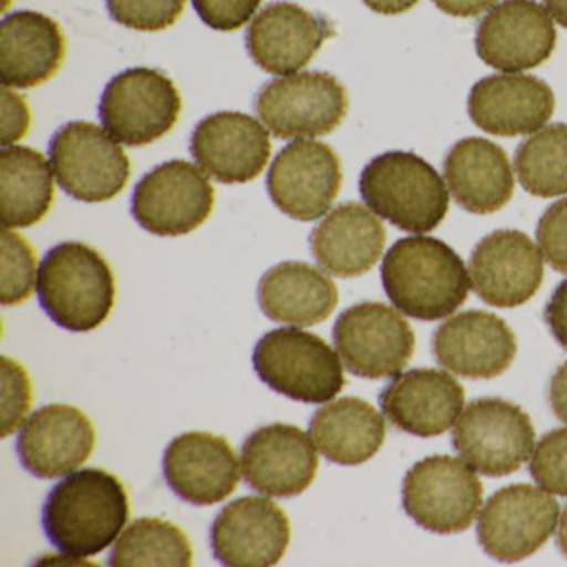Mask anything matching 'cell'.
<instances>
[{
    "label": "cell",
    "mask_w": 567,
    "mask_h": 567,
    "mask_svg": "<svg viewBox=\"0 0 567 567\" xmlns=\"http://www.w3.org/2000/svg\"><path fill=\"white\" fill-rule=\"evenodd\" d=\"M544 318L557 343L567 350V280H564L554 291Z\"/></svg>",
    "instance_id": "cell-41"
},
{
    "label": "cell",
    "mask_w": 567,
    "mask_h": 567,
    "mask_svg": "<svg viewBox=\"0 0 567 567\" xmlns=\"http://www.w3.org/2000/svg\"><path fill=\"white\" fill-rule=\"evenodd\" d=\"M254 368L268 388L301 403H328L344 386L343 368L333 348L298 328L265 334L255 347Z\"/></svg>",
    "instance_id": "cell-5"
},
{
    "label": "cell",
    "mask_w": 567,
    "mask_h": 567,
    "mask_svg": "<svg viewBox=\"0 0 567 567\" xmlns=\"http://www.w3.org/2000/svg\"><path fill=\"white\" fill-rule=\"evenodd\" d=\"M255 111L281 141L321 137L343 122L348 95L327 72H301L268 82L258 92Z\"/></svg>",
    "instance_id": "cell-8"
},
{
    "label": "cell",
    "mask_w": 567,
    "mask_h": 567,
    "mask_svg": "<svg viewBox=\"0 0 567 567\" xmlns=\"http://www.w3.org/2000/svg\"><path fill=\"white\" fill-rule=\"evenodd\" d=\"M393 426L420 437L446 433L463 413V386L444 371L411 370L394 378L380 394Z\"/></svg>",
    "instance_id": "cell-25"
},
{
    "label": "cell",
    "mask_w": 567,
    "mask_h": 567,
    "mask_svg": "<svg viewBox=\"0 0 567 567\" xmlns=\"http://www.w3.org/2000/svg\"><path fill=\"white\" fill-rule=\"evenodd\" d=\"M128 519L124 484L104 470L78 471L49 493L42 527L65 556L91 557L112 546Z\"/></svg>",
    "instance_id": "cell-1"
},
{
    "label": "cell",
    "mask_w": 567,
    "mask_h": 567,
    "mask_svg": "<svg viewBox=\"0 0 567 567\" xmlns=\"http://www.w3.org/2000/svg\"><path fill=\"white\" fill-rule=\"evenodd\" d=\"M514 167L524 190L534 197L566 195L567 125H547L524 141L514 155Z\"/></svg>",
    "instance_id": "cell-33"
},
{
    "label": "cell",
    "mask_w": 567,
    "mask_h": 567,
    "mask_svg": "<svg viewBox=\"0 0 567 567\" xmlns=\"http://www.w3.org/2000/svg\"><path fill=\"white\" fill-rule=\"evenodd\" d=\"M94 446L91 420L69 404H48L35 411L18 437L22 466L41 480L68 476L89 460Z\"/></svg>",
    "instance_id": "cell-21"
},
{
    "label": "cell",
    "mask_w": 567,
    "mask_h": 567,
    "mask_svg": "<svg viewBox=\"0 0 567 567\" xmlns=\"http://www.w3.org/2000/svg\"><path fill=\"white\" fill-rule=\"evenodd\" d=\"M529 471L547 493L567 496V427L550 431L539 441Z\"/></svg>",
    "instance_id": "cell-36"
},
{
    "label": "cell",
    "mask_w": 567,
    "mask_h": 567,
    "mask_svg": "<svg viewBox=\"0 0 567 567\" xmlns=\"http://www.w3.org/2000/svg\"><path fill=\"white\" fill-rule=\"evenodd\" d=\"M554 105V94L546 82L520 74L481 79L467 99L473 124L497 137L536 134L553 117Z\"/></svg>",
    "instance_id": "cell-24"
},
{
    "label": "cell",
    "mask_w": 567,
    "mask_h": 567,
    "mask_svg": "<svg viewBox=\"0 0 567 567\" xmlns=\"http://www.w3.org/2000/svg\"><path fill=\"white\" fill-rule=\"evenodd\" d=\"M290 543V520L267 497L245 496L225 506L210 530L215 559L228 567H270Z\"/></svg>",
    "instance_id": "cell-16"
},
{
    "label": "cell",
    "mask_w": 567,
    "mask_h": 567,
    "mask_svg": "<svg viewBox=\"0 0 567 567\" xmlns=\"http://www.w3.org/2000/svg\"><path fill=\"white\" fill-rule=\"evenodd\" d=\"M533 423L509 401H473L461 414L453 431V444L467 466L484 476L516 473L533 453Z\"/></svg>",
    "instance_id": "cell-10"
},
{
    "label": "cell",
    "mask_w": 567,
    "mask_h": 567,
    "mask_svg": "<svg viewBox=\"0 0 567 567\" xmlns=\"http://www.w3.org/2000/svg\"><path fill=\"white\" fill-rule=\"evenodd\" d=\"M549 401L554 414L563 423H567V361L557 368L553 380H550Z\"/></svg>",
    "instance_id": "cell-43"
},
{
    "label": "cell",
    "mask_w": 567,
    "mask_h": 567,
    "mask_svg": "<svg viewBox=\"0 0 567 567\" xmlns=\"http://www.w3.org/2000/svg\"><path fill=\"white\" fill-rule=\"evenodd\" d=\"M65 39L54 19L16 11L0 24V72L6 89H32L61 69Z\"/></svg>",
    "instance_id": "cell-26"
},
{
    "label": "cell",
    "mask_w": 567,
    "mask_h": 567,
    "mask_svg": "<svg viewBox=\"0 0 567 567\" xmlns=\"http://www.w3.org/2000/svg\"><path fill=\"white\" fill-rule=\"evenodd\" d=\"M440 11L453 18H476L493 8L497 0H433Z\"/></svg>",
    "instance_id": "cell-42"
},
{
    "label": "cell",
    "mask_w": 567,
    "mask_h": 567,
    "mask_svg": "<svg viewBox=\"0 0 567 567\" xmlns=\"http://www.w3.org/2000/svg\"><path fill=\"white\" fill-rule=\"evenodd\" d=\"M333 340L347 370L368 380L394 377L414 353L410 323L377 301L344 310L334 323Z\"/></svg>",
    "instance_id": "cell-12"
},
{
    "label": "cell",
    "mask_w": 567,
    "mask_h": 567,
    "mask_svg": "<svg viewBox=\"0 0 567 567\" xmlns=\"http://www.w3.org/2000/svg\"><path fill=\"white\" fill-rule=\"evenodd\" d=\"M536 237L547 264L559 274H567V198L544 212Z\"/></svg>",
    "instance_id": "cell-38"
},
{
    "label": "cell",
    "mask_w": 567,
    "mask_h": 567,
    "mask_svg": "<svg viewBox=\"0 0 567 567\" xmlns=\"http://www.w3.org/2000/svg\"><path fill=\"white\" fill-rule=\"evenodd\" d=\"M112 21L141 32L172 28L184 12L187 0H105Z\"/></svg>",
    "instance_id": "cell-35"
},
{
    "label": "cell",
    "mask_w": 567,
    "mask_h": 567,
    "mask_svg": "<svg viewBox=\"0 0 567 567\" xmlns=\"http://www.w3.org/2000/svg\"><path fill=\"white\" fill-rule=\"evenodd\" d=\"M470 277L474 293L491 307H520L543 284V254L523 231H493L474 248Z\"/></svg>",
    "instance_id": "cell-17"
},
{
    "label": "cell",
    "mask_w": 567,
    "mask_h": 567,
    "mask_svg": "<svg viewBox=\"0 0 567 567\" xmlns=\"http://www.w3.org/2000/svg\"><path fill=\"white\" fill-rule=\"evenodd\" d=\"M38 297L55 324L72 333H89L101 327L114 308V274L94 248L65 241L51 248L42 260Z\"/></svg>",
    "instance_id": "cell-3"
},
{
    "label": "cell",
    "mask_w": 567,
    "mask_h": 567,
    "mask_svg": "<svg viewBox=\"0 0 567 567\" xmlns=\"http://www.w3.org/2000/svg\"><path fill=\"white\" fill-rule=\"evenodd\" d=\"M105 131L127 147H144L177 124L182 97L174 81L155 69H127L115 75L101 99Z\"/></svg>",
    "instance_id": "cell-7"
},
{
    "label": "cell",
    "mask_w": 567,
    "mask_h": 567,
    "mask_svg": "<svg viewBox=\"0 0 567 567\" xmlns=\"http://www.w3.org/2000/svg\"><path fill=\"white\" fill-rule=\"evenodd\" d=\"M364 204L400 230L427 234L446 217L450 194L436 168L413 152H386L361 172Z\"/></svg>",
    "instance_id": "cell-4"
},
{
    "label": "cell",
    "mask_w": 567,
    "mask_h": 567,
    "mask_svg": "<svg viewBox=\"0 0 567 567\" xmlns=\"http://www.w3.org/2000/svg\"><path fill=\"white\" fill-rule=\"evenodd\" d=\"M35 255L31 245L12 231L4 228L2 234V307H16L28 300L34 290Z\"/></svg>",
    "instance_id": "cell-34"
},
{
    "label": "cell",
    "mask_w": 567,
    "mask_h": 567,
    "mask_svg": "<svg viewBox=\"0 0 567 567\" xmlns=\"http://www.w3.org/2000/svg\"><path fill=\"white\" fill-rule=\"evenodd\" d=\"M264 0H192L195 12L205 25L218 32L244 28Z\"/></svg>",
    "instance_id": "cell-39"
},
{
    "label": "cell",
    "mask_w": 567,
    "mask_h": 567,
    "mask_svg": "<svg viewBox=\"0 0 567 567\" xmlns=\"http://www.w3.org/2000/svg\"><path fill=\"white\" fill-rule=\"evenodd\" d=\"M556 39L549 12L536 0H504L480 22L474 44L484 64L516 74L546 62Z\"/></svg>",
    "instance_id": "cell-15"
},
{
    "label": "cell",
    "mask_w": 567,
    "mask_h": 567,
    "mask_svg": "<svg viewBox=\"0 0 567 567\" xmlns=\"http://www.w3.org/2000/svg\"><path fill=\"white\" fill-rule=\"evenodd\" d=\"M341 187V164L330 145L298 141L271 164L268 195L293 220L313 221L330 210Z\"/></svg>",
    "instance_id": "cell-14"
},
{
    "label": "cell",
    "mask_w": 567,
    "mask_h": 567,
    "mask_svg": "<svg viewBox=\"0 0 567 567\" xmlns=\"http://www.w3.org/2000/svg\"><path fill=\"white\" fill-rule=\"evenodd\" d=\"M258 303L271 321L313 327L337 308V285L311 265L284 261L261 277Z\"/></svg>",
    "instance_id": "cell-29"
},
{
    "label": "cell",
    "mask_w": 567,
    "mask_h": 567,
    "mask_svg": "<svg viewBox=\"0 0 567 567\" xmlns=\"http://www.w3.org/2000/svg\"><path fill=\"white\" fill-rule=\"evenodd\" d=\"M164 476L185 503L214 506L237 489L240 470L225 437L190 431L175 437L165 450Z\"/></svg>",
    "instance_id": "cell-22"
},
{
    "label": "cell",
    "mask_w": 567,
    "mask_h": 567,
    "mask_svg": "<svg viewBox=\"0 0 567 567\" xmlns=\"http://www.w3.org/2000/svg\"><path fill=\"white\" fill-rule=\"evenodd\" d=\"M31 400V380L24 368L11 358H2V437L18 430Z\"/></svg>",
    "instance_id": "cell-37"
},
{
    "label": "cell",
    "mask_w": 567,
    "mask_h": 567,
    "mask_svg": "<svg viewBox=\"0 0 567 567\" xmlns=\"http://www.w3.org/2000/svg\"><path fill=\"white\" fill-rule=\"evenodd\" d=\"M437 363L451 373L489 380L507 370L516 357V338L496 315L473 310L444 321L433 338Z\"/></svg>",
    "instance_id": "cell-23"
},
{
    "label": "cell",
    "mask_w": 567,
    "mask_h": 567,
    "mask_svg": "<svg viewBox=\"0 0 567 567\" xmlns=\"http://www.w3.org/2000/svg\"><path fill=\"white\" fill-rule=\"evenodd\" d=\"M381 280L398 310L423 321L450 317L470 291V277L460 255L430 237L398 240L381 265Z\"/></svg>",
    "instance_id": "cell-2"
},
{
    "label": "cell",
    "mask_w": 567,
    "mask_h": 567,
    "mask_svg": "<svg viewBox=\"0 0 567 567\" xmlns=\"http://www.w3.org/2000/svg\"><path fill=\"white\" fill-rule=\"evenodd\" d=\"M386 230L363 205H340L310 235L315 260L333 277L367 274L383 254Z\"/></svg>",
    "instance_id": "cell-27"
},
{
    "label": "cell",
    "mask_w": 567,
    "mask_h": 567,
    "mask_svg": "<svg viewBox=\"0 0 567 567\" xmlns=\"http://www.w3.org/2000/svg\"><path fill=\"white\" fill-rule=\"evenodd\" d=\"M557 544H559L564 556L567 557V506L566 509H564L563 517H560L559 520V530H557Z\"/></svg>",
    "instance_id": "cell-46"
},
{
    "label": "cell",
    "mask_w": 567,
    "mask_h": 567,
    "mask_svg": "<svg viewBox=\"0 0 567 567\" xmlns=\"http://www.w3.org/2000/svg\"><path fill=\"white\" fill-rule=\"evenodd\" d=\"M310 436L290 424L254 431L241 447V471L251 489L274 497L300 496L317 476Z\"/></svg>",
    "instance_id": "cell-20"
},
{
    "label": "cell",
    "mask_w": 567,
    "mask_h": 567,
    "mask_svg": "<svg viewBox=\"0 0 567 567\" xmlns=\"http://www.w3.org/2000/svg\"><path fill=\"white\" fill-rule=\"evenodd\" d=\"M49 158L65 194L85 204L117 197L131 177L124 148L91 122H69L49 144Z\"/></svg>",
    "instance_id": "cell-6"
},
{
    "label": "cell",
    "mask_w": 567,
    "mask_h": 567,
    "mask_svg": "<svg viewBox=\"0 0 567 567\" xmlns=\"http://www.w3.org/2000/svg\"><path fill=\"white\" fill-rule=\"evenodd\" d=\"M334 29L323 16L293 2L267 6L248 28V54L268 74L291 75L310 64Z\"/></svg>",
    "instance_id": "cell-19"
},
{
    "label": "cell",
    "mask_w": 567,
    "mask_h": 567,
    "mask_svg": "<svg viewBox=\"0 0 567 567\" xmlns=\"http://www.w3.org/2000/svg\"><path fill=\"white\" fill-rule=\"evenodd\" d=\"M51 162L31 147L12 145L0 152V190L4 228H28L51 210L54 181Z\"/></svg>",
    "instance_id": "cell-31"
},
{
    "label": "cell",
    "mask_w": 567,
    "mask_h": 567,
    "mask_svg": "<svg viewBox=\"0 0 567 567\" xmlns=\"http://www.w3.org/2000/svg\"><path fill=\"white\" fill-rule=\"evenodd\" d=\"M194 559L190 543L181 527L168 520L144 517L134 520L122 533L121 539L112 549L109 566L187 567Z\"/></svg>",
    "instance_id": "cell-32"
},
{
    "label": "cell",
    "mask_w": 567,
    "mask_h": 567,
    "mask_svg": "<svg viewBox=\"0 0 567 567\" xmlns=\"http://www.w3.org/2000/svg\"><path fill=\"white\" fill-rule=\"evenodd\" d=\"M481 503L483 484L457 457H424L408 471L403 481L404 511L430 533L470 529Z\"/></svg>",
    "instance_id": "cell-9"
},
{
    "label": "cell",
    "mask_w": 567,
    "mask_h": 567,
    "mask_svg": "<svg viewBox=\"0 0 567 567\" xmlns=\"http://www.w3.org/2000/svg\"><path fill=\"white\" fill-rule=\"evenodd\" d=\"M444 177L454 200L471 214H494L513 197L509 158L486 138H463L454 144L444 161Z\"/></svg>",
    "instance_id": "cell-28"
},
{
    "label": "cell",
    "mask_w": 567,
    "mask_h": 567,
    "mask_svg": "<svg viewBox=\"0 0 567 567\" xmlns=\"http://www.w3.org/2000/svg\"><path fill=\"white\" fill-rule=\"evenodd\" d=\"M383 416L360 398H341L320 408L310 421L315 446L331 463L358 466L383 446Z\"/></svg>",
    "instance_id": "cell-30"
},
{
    "label": "cell",
    "mask_w": 567,
    "mask_h": 567,
    "mask_svg": "<svg viewBox=\"0 0 567 567\" xmlns=\"http://www.w3.org/2000/svg\"><path fill=\"white\" fill-rule=\"evenodd\" d=\"M29 122H31V115L24 99L4 89L2 92V145L8 147L21 141L29 131Z\"/></svg>",
    "instance_id": "cell-40"
},
{
    "label": "cell",
    "mask_w": 567,
    "mask_h": 567,
    "mask_svg": "<svg viewBox=\"0 0 567 567\" xmlns=\"http://www.w3.org/2000/svg\"><path fill=\"white\" fill-rule=\"evenodd\" d=\"M559 506L533 484L503 487L487 499L477 519L484 553L501 563H517L546 544L557 526Z\"/></svg>",
    "instance_id": "cell-13"
},
{
    "label": "cell",
    "mask_w": 567,
    "mask_h": 567,
    "mask_svg": "<svg viewBox=\"0 0 567 567\" xmlns=\"http://www.w3.org/2000/svg\"><path fill=\"white\" fill-rule=\"evenodd\" d=\"M544 4L554 21L567 29V0H544Z\"/></svg>",
    "instance_id": "cell-45"
},
{
    "label": "cell",
    "mask_w": 567,
    "mask_h": 567,
    "mask_svg": "<svg viewBox=\"0 0 567 567\" xmlns=\"http://www.w3.org/2000/svg\"><path fill=\"white\" fill-rule=\"evenodd\" d=\"M215 190L204 171L171 161L148 172L132 195V215L158 237H182L197 230L214 210Z\"/></svg>",
    "instance_id": "cell-11"
},
{
    "label": "cell",
    "mask_w": 567,
    "mask_h": 567,
    "mask_svg": "<svg viewBox=\"0 0 567 567\" xmlns=\"http://www.w3.org/2000/svg\"><path fill=\"white\" fill-rule=\"evenodd\" d=\"M190 152L202 171L220 184H247L267 167L271 142L251 115L217 112L195 127Z\"/></svg>",
    "instance_id": "cell-18"
},
{
    "label": "cell",
    "mask_w": 567,
    "mask_h": 567,
    "mask_svg": "<svg viewBox=\"0 0 567 567\" xmlns=\"http://www.w3.org/2000/svg\"><path fill=\"white\" fill-rule=\"evenodd\" d=\"M368 9L383 16H398L410 11L420 0H361Z\"/></svg>",
    "instance_id": "cell-44"
}]
</instances>
